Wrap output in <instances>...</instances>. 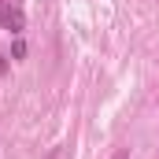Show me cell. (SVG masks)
Masks as SVG:
<instances>
[{
	"label": "cell",
	"instance_id": "cell-1",
	"mask_svg": "<svg viewBox=\"0 0 159 159\" xmlns=\"http://www.w3.org/2000/svg\"><path fill=\"white\" fill-rule=\"evenodd\" d=\"M0 26L11 30V34H22V30H26V15H22L19 7H0Z\"/></svg>",
	"mask_w": 159,
	"mask_h": 159
}]
</instances>
